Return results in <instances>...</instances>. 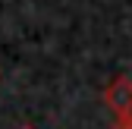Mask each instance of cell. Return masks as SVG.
Returning <instances> with one entry per match:
<instances>
[{
  "label": "cell",
  "instance_id": "cell-1",
  "mask_svg": "<svg viewBox=\"0 0 132 129\" xmlns=\"http://www.w3.org/2000/svg\"><path fill=\"white\" fill-rule=\"evenodd\" d=\"M104 101H107L110 110H117V117L132 114V79L129 76H120L117 82H110L107 91H104Z\"/></svg>",
  "mask_w": 132,
  "mask_h": 129
},
{
  "label": "cell",
  "instance_id": "cell-2",
  "mask_svg": "<svg viewBox=\"0 0 132 129\" xmlns=\"http://www.w3.org/2000/svg\"><path fill=\"white\" fill-rule=\"evenodd\" d=\"M117 129H132V114L120 117V120H117Z\"/></svg>",
  "mask_w": 132,
  "mask_h": 129
}]
</instances>
